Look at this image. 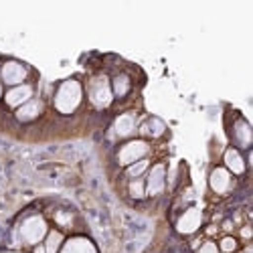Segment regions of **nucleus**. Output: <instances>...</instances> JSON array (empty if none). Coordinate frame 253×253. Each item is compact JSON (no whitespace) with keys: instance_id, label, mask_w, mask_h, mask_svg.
I'll use <instances>...</instances> for the list:
<instances>
[{"instance_id":"1","label":"nucleus","mask_w":253,"mask_h":253,"mask_svg":"<svg viewBox=\"0 0 253 253\" xmlns=\"http://www.w3.org/2000/svg\"><path fill=\"white\" fill-rule=\"evenodd\" d=\"M81 97H83V89L79 85V81L67 79L57 87L53 103H55V108H57L59 114H73L79 108Z\"/></svg>"},{"instance_id":"2","label":"nucleus","mask_w":253,"mask_h":253,"mask_svg":"<svg viewBox=\"0 0 253 253\" xmlns=\"http://www.w3.org/2000/svg\"><path fill=\"white\" fill-rule=\"evenodd\" d=\"M87 95H89L91 105H95L97 110L108 108V105L112 103V99H114L110 79L105 75H93L87 83Z\"/></svg>"},{"instance_id":"3","label":"nucleus","mask_w":253,"mask_h":253,"mask_svg":"<svg viewBox=\"0 0 253 253\" xmlns=\"http://www.w3.org/2000/svg\"><path fill=\"white\" fill-rule=\"evenodd\" d=\"M29 75V67L23 65L20 61H14V59H8L0 65V81L6 83V85H23L25 79Z\"/></svg>"},{"instance_id":"4","label":"nucleus","mask_w":253,"mask_h":253,"mask_svg":"<svg viewBox=\"0 0 253 253\" xmlns=\"http://www.w3.org/2000/svg\"><path fill=\"white\" fill-rule=\"evenodd\" d=\"M150 152V146L148 142H144V140H132L128 144H124L120 152H118V162L120 166H130L142 158H146V154Z\"/></svg>"},{"instance_id":"5","label":"nucleus","mask_w":253,"mask_h":253,"mask_svg":"<svg viewBox=\"0 0 253 253\" xmlns=\"http://www.w3.org/2000/svg\"><path fill=\"white\" fill-rule=\"evenodd\" d=\"M20 235H23V241L29 245H37L41 239L47 235V223L43 221V217L33 215L29 217L23 227H20Z\"/></svg>"},{"instance_id":"6","label":"nucleus","mask_w":253,"mask_h":253,"mask_svg":"<svg viewBox=\"0 0 253 253\" xmlns=\"http://www.w3.org/2000/svg\"><path fill=\"white\" fill-rule=\"evenodd\" d=\"M35 95V87L31 83H23V85H16V87H10L6 93H4V103L8 108H20V105H25L27 101H31Z\"/></svg>"},{"instance_id":"7","label":"nucleus","mask_w":253,"mask_h":253,"mask_svg":"<svg viewBox=\"0 0 253 253\" xmlns=\"http://www.w3.org/2000/svg\"><path fill=\"white\" fill-rule=\"evenodd\" d=\"M166 186V168L164 164H156L150 168L148 172V180H146V195L148 197H158L162 195Z\"/></svg>"},{"instance_id":"8","label":"nucleus","mask_w":253,"mask_h":253,"mask_svg":"<svg viewBox=\"0 0 253 253\" xmlns=\"http://www.w3.org/2000/svg\"><path fill=\"white\" fill-rule=\"evenodd\" d=\"M201 223H203V213L199 209H188V211H184V215L178 219L176 229L184 235H191L201 227Z\"/></svg>"},{"instance_id":"9","label":"nucleus","mask_w":253,"mask_h":253,"mask_svg":"<svg viewBox=\"0 0 253 253\" xmlns=\"http://www.w3.org/2000/svg\"><path fill=\"white\" fill-rule=\"evenodd\" d=\"M45 105L41 99H31L27 101L25 105H20V108L16 110V120L18 122H35L37 118H41V114H43Z\"/></svg>"},{"instance_id":"10","label":"nucleus","mask_w":253,"mask_h":253,"mask_svg":"<svg viewBox=\"0 0 253 253\" xmlns=\"http://www.w3.org/2000/svg\"><path fill=\"white\" fill-rule=\"evenodd\" d=\"M209 184L213 188V193L217 195H225L229 188H231V174L227 168H215L213 172H211V178H209Z\"/></svg>"},{"instance_id":"11","label":"nucleus","mask_w":253,"mask_h":253,"mask_svg":"<svg viewBox=\"0 0 253 253\" xmlns=\"http://www.w3.org/2000/svg\"><path fill=\"white\" fill-rule=\"evenodd\" d=\"M114 130L120 138H128L136 132V116L134 114H122L118 116L116 124H114Z\"/></svg>"},{"instance_id":"12","label":"nucleus","mask_w":253,"mask_h":253,"mask_svg":"<svg viewBox=\"0 0 253 253\" xmlns=\"http://www.w3.org/2000/svg\"><path fill=\"white\" fill-rule=\"evenodd\" d=\"M223 160H225V166H227L229 172H233V174H243L245 172V160H243V156L237 148H229L225 152Z\"/></svg>"},{"instance_id":"13","label":"nucleus","mask_w":253,"mask_h":253,"mask_svg":"<svg viewBox=\"0 0 253 253\" xmlns=\"http://www.w3.org/2000/svg\"><path fill=\"white\" fill-rule=\"evenodd\" d=\"M233 140L237 142L239 148H249V146H251V128H249V124L243 118H239L237 124H235Z\"/></svg>"},{"instance_id":"14","label":"nucleus","mask_w":253,"mask_h":253,"mask_svg":"<svg viewBox=\"0 0 253 253\" xmlns=\"http://www.w3.org/2000/svg\"><path fill=\"white\" fill-rule=\"evenodd\" d=\"M130 89H132V79L126 75V73H118L114 77V81H112V93L118 99H122V97H126V95L130 93Z\"/></svg>"},{"instance_id":"15","label":"nucleus","mask_w":253,"mask_h":253,"mask_svg":"<svg viewBox=\"0 0 253 253\" xmlns=\"http://www.w3.org/2000/svg\"><path fill=\"white\" fill-rule=\"evenodd\" d=\"M166 132V126L160 118H150L146 124L140 126V134L142 136H148V138H160Z\"/></svg>"},{"instance_id":"16","label":"nucleus","mask_w":253,"mask_h":253,"mask_svg":"<svg viewBox=\"0 0 253 253\" xmlns=\"http://www.w3.org/2000/svg\"><path fill=\"white\" fill-rule=\"evenodd\" d=\"M63 253H95V249L85 239H71L63 249Z\"/></svg>"},{"instance_id":"17","label":"nucleus","mask_w":253,"mask_h":253,"mask_svg":"<svg viewBox=\"0 0 253 253\" xmlns=\"http://www.w3.org/2000/svg\"><path fill=\"white\" fill-rule=\"evenodd\" d=\"M63 243V233L61 231H49L47 241H45V253H59V247Z\"/></svg>"},{"instance_id":"18","label":"nucleus","mask_w":253,"mask_h":253,"mask_svg":"<svg viewBox=\"0 0 253 253\" xmlns=\"http://www.w3.org/2000/svg\"><path fill=\"white\" fill-rule=\"evenodd\" d=\"M148 166H150V162L146 160V158H142V160H138V162L130 164V166H128V170H126V174H128L132 180H134V178H140L146 170H148Z\"/></svg>"},{"instance_id":"19","label":"nucleus","mask_w":253,"mask_h":253,"mask_svg":"<svg viewBox=\"0 0 253 253\" xmlns=\"http://www.w3.org/2000/svg\"><path fill=\"white\" fill-rule=\"evenodd\" d=\"M128 191H130V197L132 199H144L146 197V182L142 180V178H134L132 182H130V186H128Z\"/></svg>"},{"instance_id":"20","label":"nucleus","mask_w":253,"mask_h":253,"mask_svg":"<svg viewBox=\"0 0 253 253\" xmlns=\"http://www.w3.org/2000/svg\"><path fill=\"white\" fill-rule=\"evenodd\" d=\"M219 247H221V251H225V253H233V251L237 249V239H233V237H223Z\"/></svg>"},{"instance_id":"21","label":"nucleus","mask_w":253,"mask_h":253,"mask_svg":"<svg viewBox=\"0 0 253 253\" xmlns=\"http://www.w3.org/2000/svg\"><path fill=\"white\" fill-rule=\"evenodd\" d=\"M199 253H219V247H217L213 241H207V243H203V245H201Z\"/></svg>"},{"instance_id":"22","label":"nucleus","mask_w":253,"mask_h":253,"mask_svg":"<svg viewBox=\"0 0 253 253\" xmlns=\"http://www.w3.org/2000/svg\"><path fill=\"white\" fill-rule=\"evenodd\" d=\"M241 237H245V239L251 237V227H243V229H241Z\"/></svg>"},{"instance_id":"23","label":"nucleus","mask_w":253,"mask_h":253,"mask_svg":"<svg viewBox=\"0 0 253 253\" xmlns=\"http://www.w3.org/2000/svg\"><path fill=\"white\" fill-rule=\"evenodd\" d=\"M223 229H225V231H231V229H233V223H231V221H225V223H223Z\"/></svg>"},{"instance_id":"24","label":"nucleus","mask_w":253,"mask_h":253,"mask_svg":"<svg viewBox=\"0 0 253 253\" xmlns=\"http://www.w3.org/2000/svg\"><path fill=\"white\" fill-rule=\"evenodd\" d=\"M207 233H209V235H215V233H217V227H215V225H211V227L207 229Z\"/></svg>"},{"instance_id":"25","label":"nucleus","mask_w":253,"mask_h":253,"mask_svg":"<svg viewBox=\"0 0 253 253\" xmlns=\"http://www.w3.org/2000/svg\"><path fill=\"white\" fill-rule=\"evenodd\" d=\"M35 253H45V247H43V245H39V247L35 249Z\"/></svg>"},{"instance_id":"26","label":"nucleus","mask_w":253,"mask_h":253,"mask_svg":"<svg viewBox=\"0 0 253 253\" xmlns=\"http://www.w3.org/2000/svg\"><path fill=\"white\" fill-rule=\"evenodd\" d=\"M0 97H2V83H0Z\"/></svg>"}]
</instances>
